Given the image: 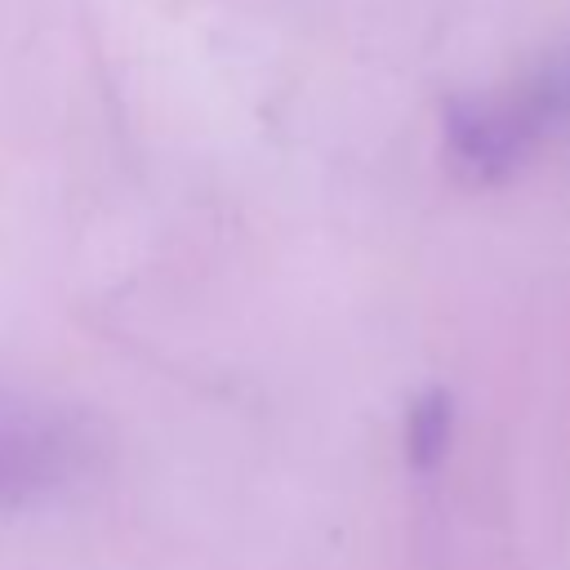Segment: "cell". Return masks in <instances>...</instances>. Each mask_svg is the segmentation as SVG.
Returning a JSON list of instances; mask_svg holds the SVG:
<instances>
[{"label": "cell", "mask_w": 570, "mask_h": 570, "mask_svg": "<svg viewBox=\"0 0 570 570\" xmlns=\"http://www.w3.org/2000/svg\"><path fill=\"white\" fill-rule=\"evenodd\" d=\"M570 134V49L548 53L512 89L459 98L445 111V147L476 183L517 174L539 147Z\"/></svg>", "instance_id": "cell-1"}, {"label": "cell", "mask_w": 570, "mask_h": 570, "mask_svg": "<svg viewBox=\"0 0 570 570\" xmlns=\"http://www.w3.org/2000/svg\"><path fill=\"white\" fill-rule=\"evenodd\" d=\"M102 454L85 410L0 387V508H31L76 490Z\"/></svg>", "instance_id": "cell-2"}, {"label": "cell", "mask_w": 570, "mask_h": 570, "mask_svg": "<svg viewBox=\"0 0 570 570\" xmlns=\"http://www.w3.org/2000/svg\"><path fill=\"white\" fill-rule=\"evenodd\" d=\"M445 436H450V401H445V396L419 401V405L410 410V428H405V441H410L414 463L436 459L441 445H445Z\"/></svg>", "instance_id": "cell-3"}]
</instances>
